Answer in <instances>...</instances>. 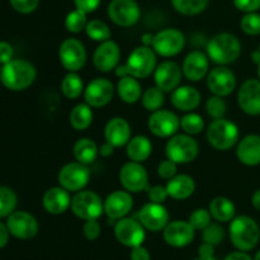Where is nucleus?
I'll list each match as a JSON object with an SVG mask.
<instances>
[{
	"label": "nucleus",
	"mask_w": 260,
	"mask_h": 260,
	"mask_svg": "<svg viewBox=\"0 0 260 260\" xmlns=\"http://www.w3.org/2000/svg\"><path fill=\"white\" fill-rule=\"evenodd\" d=\"M36 68L27 60L13 58L0 69V81L7 89L20 91L29 88L36 80Z\"/></svg>",
	"instance_id": "1"
},
{
	"label": "nucleus",
	"mask_w": 260,
	"mask_h": 260,
	"mask_svg": "<svg viewBox=\"0 0 260 260\" xmlns=\"http://www.w3.org/2000/svg\"><path fill=\"white\" fill-rule=\"evenodd\" d=\"M155 69H156V52L147 46H140L129 53L124 65L117 66L116 75L119 78L129 75L136 79H145L151 75Z\"/></svg>",
	"instance_id": "2"
},
{
	"label": "nucleus",
	"mask_w": 260,
	"mask_h": 260,
	"mask_svg": "<svg viewBox=\"0 0 260 260\" xmlns=\"http://www.w3.org/2000/svg\"><path fill=\"white\" fill-rule=\"evenodd\" d=\"M241 52V43L231 33H218L207 43V55L218 65H229L238 60Z\"/></svg>",
	"instance_id": "3"
},
{
	"label": "nucleus",
	"mask_w": 260,
	"mask_h": 260,
	"mask_svg": "<svg viewBox=\"0 0 260 260\" xmlns=\"http://www.w3.org/2000/svg\"><path fill=\"white\" fill-rule=\"evenodd\" d=\"M230 239L236 249L249 251L256 246L260 239V229L254 218L238 216L230 223Z\"/></svg>",
	"instance_id": "4"
},
{
	"label": "nucleus",
	"mask_w": 260,
	"mask_h": 260,
	"mask_svg": "<svg viewBox=\"0 0 260 260\" xmlns=\"http://www.w3.org/2000/svg\"><path fill=\"white\" fill-rule=\"evenodd\" d=\"M207 140L213 149L220 151L230 150L239 140L238 126L228 119H215L207 128Z\"/></svg>",
	"instance_id": "5"
},
{
	"label": "nucleus",
	"mask_w": 260,
	"mask_h": 260,
	"mask_svg": "<svg viewBox=\"0 0 260 260\" xmlns=\"http://www.w3.org/2000/svg\"><path fill=\"white\" fill-rule=\"evenodd\" d=\"M71 211L84 221L98 220L104 212V202L91 190H80L71 198Z\"/></svg>",
	"instance_id": "6"
},
{
	"label": "nucleus",
	"mask_w": 260,
	"mask_h": 260,
	"mask_svg": "<svg viewBox=\"0 0 260 260\" xmlns=\"http://www.w3.org/2000/svg\"><path fill=\"white\" fill-rule=\"evenodd\" d=\"M200 151L198 142L190 135H175L168 141L165 152L168 159L177 164H188L196 160Z\"/></svg>",
	"instance_id": "7"
},
{
	"label": "nucleus",
	"mask_w": 260,
	"mask_h": 260,
	"mask_svg": "<svg viewBox=\"0 0 260 260\" xmlns=\"http://www.w3.org/2000/svg\"><path fill=\"white\" fill-rule=\"evenodd\" d=\"M58 184L65 188L69 192H80L90 179V170L88 165L81 164V162H69L65 167L61 168L58 173Z\"/></svg>",
	"instance_id": "8"
},
{
	"label": "nucleus",
	"mask_w": 260,
	"mask_h": 260,
	"mask_svg": "<svg viewBox=\"0 0 260 260\" xmlns=\"http://www.w3.org/2000/svg\"><path fill=\"white\" fill-rule=\"evenodd\" d=\"M185 45V38L180 30L167 28L154 36L152 50L162 57H172L182 52Z\"/></svg>",
	"instance_id": "9"
},
{
	"label": "nucleus",
	"mask_w": 260,
	"mask_h": 260,
	"mask_svg": "<svg viewBox=\"0 0 260 260\" xmlns=\"http://www.w3.org/2000/svg\"><path fill=\"white\" fill-rule=\"evenodd\" d=\"M60 62L69 73L81 70L86 62V51L83 43L76 38H68L63 41L58 50Z\"/></svg>",
	"instance_id": "10"
},
{
	"label": "nucleus",
	"mask_w": 260,
	"mask_h": 260,
	"mask_svg": "<svg viewBox=\"0 0 260 260\" xmlns=\"http://www.w3.org/2000/svg\"><path fill=\"white\" fill-rule=\"evenodd\" d=\"M107 13L114 24L131 27L139 22L141 10L135 0H112Z\"/></svg>",
	"instance_id": "11"
},
{
	"label": "nucleus",
	"mask_w": 260,
	"mask_h": 260,
	"mask_svg": "<svg viewBox=\"0 0 260 260\" xmlns=\"http://www.w3.org/2000/svg\"><path fill=\"white\" fill-rule=\"evenodd\" d=\"M121 184L127 192L139 193L149 190V175L141 162L129 161L122 167L119 172Z\"/></svg>",
	"instance_id": "12"
},
{
	"label": "nucleus",
	"mask_w": 260,
	"mask_h": 260,
	"mask_svg": "<svg viewBox=\"0 0 260 260\" xmlns=\"http://www.w3.org/2000/svg\"><path fill=\"white\" fill-rule=\"evenodd\" d=\"M7 228L14 238L20 240H29L38 233L37 220L25 211H14L8 216Z\"/></svg>",
	"instance_id": "13"
},
{
	"label": "nucleus",
	"mask_w": 260,
	"mask_h": 260,
	"mask_svg": "<svg viewBox=\"0 0 260 260\" xmlns=\"http://www.w3.org/2000/svg\"><path fill=\"white\" fill-rule=\"evenodd\" d=\"M114 235L117 240L124 246L135 248L142 245L145 240V228L140 221L123 217L117 221L114 226Z\"/></svg>",
	"instance_id": "14"
},
{
	"label": "nucleus",
	"mask_w": 260,
	"mask_h": 260,
	"mask_svg": "<svg viewBox=\"0 0 260 260\" xmlns=\"http://www.w3.org/2000/svg\"><path fill=\"white\" fill-rule=\"evenodd\" d=\"M207 86L215 95H230L236 88L235 74L226 66H217L207 74Z\"/></svg>",
	"instance_id": "15"
},
{
	"label": "nucleus",
	"mask_w": 260,
	"mask_h": 260,
	"mask_svg": "<svg viewBox=\"0 0 260 260\" xmlns=\"http://www.w3.org/2000/svg\"><path fill=\"white\" fill-rule=\"evenodd\" d=\"M147 126H149L151 134H154L155 136L172 137L179 129L180 119L172 111L159 109V111L152 112L149 122H147Z\"/></svg>",
	"instance_id": "16"
},
{
	"label": "nucleus",
	"mask_w": 260,
	"mask_h": 260,
	"mask_svg": "<svg viewBox=\"0 0 260 260\" xmlns=\"http://www.w3.org/2000/svg\"><path fill=\"white\" fill-rule=\"evenodd\" d=\"M114 86L108 79L96 78L86 85L84 90L85 103L94 108L107 106L113 99Z\"/></svg>",
	"instance_id": "17"
},
{
	"label": "nucleus",
	"mask_w": 260,
	"mask_h": 260,
	"mask_svg": "<svg viewBox=\"0 0 260 260\" xmlns=\"http://www.w3.org/2000/svg\"><path fill=\"white\" fill-rule=\"evenodd\" d=\"M183 70L174 61H164L155 69V83L164 93L174 91L182 81Z\"/></svg>",
	"instance_id": "18"
},
{
	"label": "nucleus",
	"mask_w": 260,
	"mask_h": 260,
	"mask_svg": "<svg viewBox=\"0 0 260 260\" xmlns=\"http://www.w3.org/2000/svg\"><path fill=\"white\" fill-rule=\"evenodd\" d=\"M121 58V50L114 41L108 40L96 47L93 55V63L96 70L109 73L118 66Z\"/></svg>",
	"instance_id": "19"
},
{
	"label": "nucleus",
	"mask_w": 260,
	"mask_h": 260,
	"mask_svg": "<svg viewBox=\"0 0 260 260\" xmlns=\"http://www.w3.org/2000/svg\"><path fill=\"white\" fill-rule=\"evenodd\" d=\"M139 221L145 229L156 233L167 228L169 223V213L161 203L150 202L139 212Z\"/></svg>",
	"instance_id": "20"
},
{
	"label": "nucleus",
	"mask_w": 260,
	"mask_h": 260,
	"mask_svg": "<svg viewBox=\"0 0 260 260\" xmlns=\"http://www.w3.org/2000/svg\"><path fill=\"white\" fill-rule=\"evenodd\" d=\"M239 107L249 116L260 114V80L249 79L244 81L238 94Z\"/></svg>",
	"instance_id": "21"
},
{
	"label": "nucleus",
	"mask_w": 260,
	"mask_h": 260,
	"mask_svg": "<svg viewBox=\"0 0 260 260\" xmlns=\"http://www.w3.org/2000/svg\"><path fill=\"white\" fill-rule=\"evenodd\" d=\"M134 200L127 190H116L104 201V212L111 220H121L131 212Z\"/></svg>",
	"instance_id": "22"
},
{
	"label": "nucleus",
	"mask_w": 260,
	"mask_h": 260,
	"mask_svg": "<svg viewBox=\"0 0 260 260\" xmlns=\"http://www.w3.org/2000/svg\"><path fill=\"white\" fill-rule=\"evenodd\" d=\"M194 239V229L187 221H173L164 229V240L174 248H184Z\"/></svg>",
	"instance_id": "23"
},
{
	"label": "nucleus",
	"mask_w": 260,
	"mask_h": 260,
	"mask_svg": "<svg viewBox=\"0 0 260 260\" xmlns=\"http://www.w3.org/2000/svg\"><path fill=\"white\" fill-rule=\"evenodd\" d=\"M208 57L201 51H192L184 58L182 70L183 75L189 81H200L208 74Z\"/></svg>",
	"instance_id": "24"
},
{
	"label": "nucleus",
	"mask_w": 260,
	"mask_h": 260,
	"mask_svg": "<svg viewBox=\"0 0 260 260\" xmlns=\"http://www.w3.org/2000/svg\"><path fill=\"white\" fill-rule=\"evenodd\" d=\"M104 137L114 147L124 146L131 140V126L122 117H114L107 122Z\"/></svg>",
	"instance_id": "25"
},
{
	"label": "nucleus",
	"mask_w": 260,
	"mask_h": 260,
	"mask_svg": "<svg viewBox=\"0 0 260 260\" xmlns=\"http://www.w3.org/2000/svg\"><path fill=\"white\" fill-rule=\"evenodd\" d=\"M42 205L43 208L51 215H61L65 211H68V208L71 205L69 190H66L61 185L50 188L43 196Z\"/></svg>",
	"instance_id": "26"
},
{
	"label": "nucleus",
	"mask_w": 260,
	"mask_h": 260,
	"mask_svg": "<svg viewBox=\"0 0 260 260\" xmlns=\"http://www.w3.org/2000/svg\"><path fill=\"white\" fill-rule=\"evenodd\" d=\"M236 156L239 161L246 167H255L260 164V136L248 135L238 145Z\"/></svg>",
	"instance_id": "27"
},
{
	"label": "nucleus",
	"mask_w": 260,
	"mask_h": 260,
	"mask_svg": "<svg viewBox=\"0 0 260 260\" xmlns=\"http://www.w3.org/2000/svg\"><path fill=\"white\" fill-rule=\"evenodd\" d=\"M172 104L182 112H192L201 103V94L193 86H178L172 93Z\"/></svg>",
	"instance_id": "28"
},
{
	"label": "nucleus",
	"mask_w": 260,
	"mask_h": 260,
	"mask_svg": "<svg viewBox=\"0 0 260 260\" xmlns=\"http://www.w3.org/2000/svg\"><path fill=\"white\" fill-rule=\"evenodd\" d=\"M194 179L187 174L175 175L172 179H169L167 184V190L169 197L177 201H183L189 198L194 193Z\"/></svg>",
	"instance_id": "29"
},
{
	"label": "nucleus",
	"mask_w": 260,
	"mask_h": 260,
	"mask_svg": "<svg viewBox=\"0 0 260 260\" xmlns=\"http://www.w3.org/2000/svg\"><path fill=\"white\" fill-rule=\"evenodd\" d=\"M126 152L131 161H146L152 152V145L146 136H135L127 144Z\"/></svg>",
	"instance_id": "30"
},
{
	"label": "nucleus",
	"mask_w": 260,
	"mask_h": 260,
	"mask_svg": "<svg viewBox=\"0 0 260 260\" xmlns=\"http://www.w3.org/2000/svg\"><path fill=\"white\" fill-rule=\"evenodd\" d=\"M117 91H118L119 98L127 104L136 103L142 96L141 85L136 78L129 75L119 79L118 84H117Z\"/></svg>",
	"instance_id": "31"
},
{
	"label": "nucleus",
	"mask_w": 260,
	"mask_h": 260,
	"mask_svg": "<svg viewBox=\"0 0 260 260\" xmlns=\"http://www.w3.org/2000/svg\"><path fill=\"white\" fill-rule=\"evenodd\" d=\"M211 216L220 222H229L235 217V205L226 197H216L211 201L208 207Z\"/></svg>",
	"instance_id": "32"
},
{
	"label": "nucleus",
	"mask_w": 260,
	"mask_h": 260,
	"mask_svg": "<svg viewBox=\"0 0 260 260\" xmlns=\"http://www.w3.org/2000/svg\"><path fill=\"white\" fill-rule=\"evenodd\" d=\"M99 154V147L91 139L78 140L74 145V156L81 164L89 165L95 161L96 156Z\"/></svg>",
	"instance_id": "33"
},
{
	"label": "nucleus",
	"mask_w": 260,
	"mask_h": 260,
	"mask_svg": "<svg viewBox=\"0 0 260 260\" xmlns=\"http://www.w3.org/2000/svg\"><path fill=\"white\" fill-rule=\"evenodd\" d=\"M93 122V111L86 103H80L74 107L70 113V124L76 131L86 129Z\"/></svg>",
	"instance_id": "34"
},
{
	"label": "nucleus",
	"mask_w": 260,
	"mask_h": 260,
	"mask_svg": "<svg viewBox=\"0 0 260 260\" xmlns=\"http://www.w3.org/2000/svg\"><path fill=\"white\" fill-rule=\"evenodd\" d=\"M61 90L69 99H76L84 91V84L76 73H69L61 81Z\"/></svg>",
	"instance_id": "35"
},
{
	"label": "nucleus",
	"mask_w": 260,
	"mask_h": 260,
	"mask_svg": "<svg viewBox=\"0 0 260 260\" xmlns=\"http://www.w3.org/2000/svg\"><path fill=\"white\" fill-rule=\"evenodd\" d=\"M141 102L142 106H144V108L146 109V111H159L165 102L164 91L160 88H157V86H152V88L146 89V90L142 93Z\"/></svg>",
	"instance_id": "36"
},
{
	"label": "nucleus",
	"mask_w": 260,
	"mask_h": 260,
	"mask_svg": "<svg viewBox=\"0 0 260 260\" xmlns=\"http://www.w3.org/2000/svg\"><path fill=\"white\" fill-rule=\"evenodd\" d=\"M178 13L184 15H197L207 8L208 0H172Z\"/></svg>",
	"instance_id": "37"
},
{
	"label": "nucleus",
	"mask_w": 260,
	"mask_h": 260,
	"mask_svg": "<svg viewBox=\"0 0 260 260\" xmlns=\"http://www.w3.org/2000/svg\"><path fill=\"white\" fill-rule=\"evenodd\" d=\"M18 198L14 190L9 187L0 185V218L8 217L14 212Z\"/></svg>",
	"instance_id": "38"
},
{
	"label": "nucleus",
	"mask_w": 260,
	"mask_h": 260,
	"mask_svg": "<svg viewBox=\"0 0 260 260\" xmlns=\"http://www.w3.org/2000/svg\"><path fill=\"white\" fill-rule=\"evenodd\" d=\"M85 32L89 37L96 42H104V41L111 40V29L104 22L99 19H93L88 22L85 27Z\"/></svg>",
	"instance_id": "39"
},
{
	"label": "nucleus",
	"mask_w": 260,
	"mask_h": 260,
	"mask_svg": "<svg viewBox=\"0 0 260 260\" xmlns=\"http://www.w3.org/2000/svg\"><path fill=\"white\" fill-rule=\"evenodd\" d=\"M88 13L83 12L80 9H75L73 12L69 13L66 15L65 19V27L70 33H80L81 30L85 29L86 24H88V18H86Z\"/></svg>",
	"instance_id": "40"
},
{
	"label": "nucleus",
	"mask_w": 260,
	"mask_h": 260,
	"mask_svg": "<svg viewBox=\"0 0 260 260\" xmlns=\"http://www.w3.org/2000/svg\"><path fill=\"white\" fill-rule=\"evenodd\" d=\"M180 127L183 128V131L188 135H197L201 134L205 128V121L202 119V117L197 113H188L180 119Z\"/></svg>",
	"instance_id": "41"
},
{
	"label": "nucleus",
	"mask_w": 260,
	"mask_h": 260,
	"mask_svg": "<svg viewBox=\"0 0 260 260\" xmlns=\"http://www.w3.org/2000/svg\"><path fill=\"white\" fill-rule=\"evenodd\" d=\"M226 109H228V106H226V102L223 101L222 96L213 95L208 98L207 103H206V111H207L208 116L212 117L213 119L223 118Z\"/></svg>",
	"instance_id": "42"
},
{
	"label": "nucleus",
	"mask_w": 260,
	"mask_h": 260,
	"mask_svg": "<svg viewBox=\"0 0 260 260\" xmlns=\"http://www.w3.org/2000/svg\"><path fill=\"white\" fill-rule=\"evenodd\" d=\"M241 29L249 36L260 35V14L258 13H246L240 22Z\"/></svg>",
	"instance_id": "43"
},
{
	"label": "nucleus",
	"mask_w": 260,
	"mask_h": 260,
	"mask_svg": "<svg viewBox=\"0 0 260 260\" xmlns=\"http://www.w3.org/2000/svg\"><path fill=\"white\" fill-rule=\"evenodd\" d=\"M211 213L210 211L205 210V208H198L194 212L190 213L189 221L188 222L193 226L194 230H205L208 225L211 223Z\"/></svg>",
	"instance_id": "44"
},
{
	"label": "nucleus",
	"mask_w": 260,
	"mask_h": 260,
	"mask_svg": "<svg viewBox=\"0 0 260 260\" xmlns=\"http://www.w3.org/2000/svg\"><path fill=\"white\" fill-rule=\"evenodd\" d=\"M203 241L208 244H212L213 246L218 245L225 238V230L217 223H210L207 228L203 230Z\"/></svg>",
	"instance_id": "45"
},
{
	"label": "nucleus",
	"mask_w": 260,
	"mask_h": 260,
	"mask_svg": "<svg viewBox=\"0 0 260 260\" xmlns=\"http://www.w3.org/2000/svg\"><path fill=\"white\" fill-rule=\"evenodd\" d=\"M9 3L15 12L20 14H29L37 9L40 0H9Z\"/></svg>",
	"instance_id": "46"
},
{
	"label": "nucleus",
	"mask_w": 260,
	"mask_h": 260,
	"mask_svg": "<svg viewBox=\"0 0 260 260\" xmlns=\"http://www.w3.org/2000/svg\"><path fill=\"white\" fill-rule=\"evenodd\" d=\"M177 172L178 164L170 159L162 160L159 164V167H157V174H159V177L162 178V179H172L173 177L177 175Z\"/></svg>",
	"instance_id": "47"
},
{
	"label": "nucleus",
	"mask_w": 260,
	"mask_h": 260,
	"mask_svg": "<svg viewBox=\"0 0 260 260\" xmlns=\"http://www.w3.org/2000/svg\"><path fill=\"white\" fill-rule=\"evenodd\" d=\"M147 194H149L150 202L161 203V205L167 201V198L169 197L167 187H164V185H154V187L149 188Z\"/></svg>",
	"instance_id": "48"
},
{
	"label": "nucleus",
	"mask_w": 260,
	"mask_h": 260,
	"mask_svg": "<svg viewBox=\"0 0 260 260\" xmlns=\"http://www.w3.org/2000/svg\"><path fill=\"white\" fill-rule=\"evenodd\" d=\"M83 231H84V235H85V238L88 239V240L93 241V240H96V239L99 238L102 229H101V225H99V222L96 220H88V221H85V223H84Z\"/></svg>",
	"instance_id": "49"
},
{
	"label": "nucleus",
	"mask_w": 260,
	"mask_h": 260,
	"mask_svg": "<svg viewBox=\"0 0 260 260\" xmlns=\"http://www.w3.org/2000/svg\"><path fill=\"white\" fill-rule=\"evenodd\" d=\"M234 5L240 12L254 13L260 9V0H234Z\"/></svg>",
	"instance_id": "50"
},
{
	"label": "nucleus",
	"mask_w": 260,
	"mask_h": 260,
	"mask_svg": "<svg viewBox=\"0 0 260 260\" xmlns=\"http://www.w3.org/2000/svg\"><path fill=\"white\" fill-rule=\"evenodd\" d=\"M13 56H14L13 46L5 41H0V63L5 65L10 60H13Z\"/></svg>",
	"instance_id": "51"
},
{
	"label": "nucleus",
	"mask_w": 260,
	"mask_h": 260,
	"mask_svg": "<svg viewBox=\"0 0 260 260\" xmlns=\"http://www.w3.org/2000/svg\"><path fill=\"white\" fill-rule=\"evenodd\" d=\"M76 9H80L85 13H91L96 10L101 4V0H74Z\"/></svg>",
	"instance_id": "52"
},
{
	"label": "nucleus",
	"mask_w": 260,
	"mask_h": 260,
	"mask_svg": "<svg viewBox=\"0 0 260 260\" xmlns=\"http://www.w3.org/2000/svg\"><path fill=\"white\" fill-rule=\"evenodd\" d=\"M131 260H151V258H150L149 250L145 249L142 245H140L132 248Z\"/></svg>",
	"instance_id": "53"
},
{
	"label": "nucleus",
	"mask_w": 260,
	"mask_h": 260,
	"mask_svg": "<svg viewBox=\"0 0 260 260\" xmlns=\"http://www.w3.org/2000/svg\"><path fill=\"white\" fill-rule=\"evenodd\" d=\"M213 253H215V249H213L212 244L203 243L198 248V256L200 258H213Z\"/></svg>",
	"instance_id": "54"
},
{
	"label": "nucleus",
	"mask_w": 260,
	"mask_h": 260,
	"mask_svg": "<svg viewBox=\"0 0 260 260\" xmlns=\"http://www.w3.org/2000/svg\"><path fill=\"white\" fill-rule=\"evenodd\" d=\"M9 230H8L7 225L0 222V249L4 248L9 241Z\"/></svg>",
	"instance_id": "55"
},
{
	"label": "nucleus",
	"mask_w": 260,
	"mask_h": 260,
	"mask_svg": "<svg viewBox=\"0 0 260 260\" xmlns=\"http://www.w3.org/2000/svg\"><path fill=\"white\" fill-rule=\"evenodd\" d=\"M113 152H114V146L112 144H109L108 141H106L104 144H102L101 147H99V154L104 157L111 156Z\"/></svg>",
	"instance_id": "56"
},
{
	"label": "nucleus",
	"mask_w": 260,
	"mask_h": 260,
	"mask_svg": "<svg viewBox=\"0 0 260 260\" xmlns=\"http://www.w3.org/2000/svg\"><path fill=\"white\" fill-rule=\"evenodd\" d=\"M225 260H253V259H251L245 251L240 250V251H234V253L229 254V255L225 258Z\"/></svg>",
	"instance_id": "57"
},
{
	"label": "nucleus",
	"mask_w": 260,
	"mask_h": 260,
	"mask_svg": "<svg viewBox=\"0 0 260 260\" xmlns=\"http://www.w3.org/2000/svg\"><path fill=\"white\" fill-rule=\"evenodd\" d=\"M152 41H154V35H151V33H145V35H142L141 37L142 46H147V47H150V46H152Z\"/></svg>",
	"instance_id": "58"
},
{
	"label": "nucleus",
	"mask_w": 260,
	"mask_h": 260,
	"mask_svg": "<svg viewBox=\"0 0 260 260\" xmlns=\"http://www.w3.org/2000/svg\"><path fill=\"white\" fill-rule=\"evenodd\" d=\"M251 203H253V206L255 210L260 211V189L254 192L253 197H251Z\"/></svg>",
	"instance_id": "59"
},
{
	"label": "nucleus",
	"mask_w": 260,
	"mask_h": 260,
	"mask_svg": "<svg viewBox=\"0 0 260 260\" xmlns=\"http://www.w3.org/2000/svg\"><path fill=\"white\" fill-rule=\"evenodd\" d=\"M251 60H253V62H255L256 65H259L260 63V51H254L253 53H251Z\"/></svg>",
	"instance_id": "60"
},
{
	"label": "nucleus",
	"mask_w": 260,
	"mask_h": 260,
	"mask_svg": "<svg viewBox=\"0 0 260 260\" xmlns=\"http://www.w3.org/2000/svg\"><path fill=\"white\" fill-rule=\"evenodd\" d=\"M254 260H260V250L255 254V256H254Z\"/></svg>",
	"instance_id": "61"
},
{
	"label": "nucleus",
	"mask_w": 260,
	"mask_h": 260,
	"mask_svg": "<svg viewBox=\"0 0 260 260\" xmlns=\"http://www.w3.org/2000/svg\"><path fill=\"white\" fill-rule=\"evenodd\" d=\"M196 260H216V259L215 258H198Z\"/></svg>",
	"instance_id": "62"
},
{
	"label": "nucleus",
	"mask_w": 260,
	"mask_h": 260,
	"mask_svg": "<svg viewBox=\"0 0 260 260\" xmlns=\"http://www.w3.org/2000/svg\"><path fill=\"white\" fill-rule=\"evenodd\" d=\"M258 75H259V79H260V63L258 65Z\"/></svg>",
	"instance_id": "63"
},
{
	"label": "nucleus",
	"mask_w": 260,
	"mask_h": 260,
	"mask_svg": "<svg viewBox=\"0 0 260 260\" xmlns=\"http://www.w3.org/2000/svg\"><path fill=\"white\" fill-rule=\"evenodd\" d=\"M259 51H260V45H259Z\"/></svg>",
	"instance_id": "64"
}]
</instances>
